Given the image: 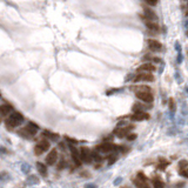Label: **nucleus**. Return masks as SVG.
<instances>
[{
	"instance_id": "nucleus-1",
	"label": "nucleus",
	"mask_w": 188,
	"mask_h": 188,
	"mask_svg": "<svg viewBox=\"0 0 188 188\" xmlns=\"http://www.w3.org/2000/svg\"><path fill=\"white\" fill-rule=\"evenodd\" d=\"M24 120H25V118H24V115L21 113H19V112H12L10 114V116L5 121L6 122V127L8 130H12L14 127H18V126H20V125L24 122Z\"/></svg>"
},
{
	"instance_id": "nucleus-2",
	"label": "nucleus",
	"mask_w": 188,
	"mask_h": 188,
	"mask_svg": "<svg viewBox=\"0 0 188 188\" xmlns=\"http://www.w3.org/2000/svg\"><path fill=\"white\" fill-rule=\"evenodd\" d=\"M152 82L154 81V75L150 72H138L133 78L132 82Z\"/></svg>"
},
{
	"instance_id": "nucleus-3",
	"label": "nucleus",
	"mask_w": 188,
	"mask_h": 188,
	"mask_svg": "<svg viewBox=\"0 0 188 188\" xmlns=\"http://www.w3.org/2000/svg\"><path fill=\"white\" fill-rule=\"evenodd\" d=\"M142 8H143V14L140 15L141 20H143V21H146V20H154V21H156V20H158V15H156V13L150 7L145 5Z\"/></svg>"
},
{
	"instance_id": "nucleus-4",
	"label": "nucleus",
	"mask_w": 188,
	"mask_h": 188,
	"mask_svg": "<svg viewBox=\"0 0 188 188\" xmlns=\"http://www.w3.org/2000/svg\"><path fill=\"white\" fill-rule=\"evenodd\" d=\"M49 147H51V143L48 140H41L38 142V145H36L34 153H36V155H41L42 153L47 152L49 149Z\"/></svg>"
},
{
	"instance_id": "nucleus-5",
	"label": "nucleus",
	"mask_w": 188,
	"mask_h": 188,
	"mask_svg": "<svg viewBox=\"0 0 188 188\" xmlns=\"http://www.w3.org/2000/svg\"><path fill=\"white\" fill-rule=\"evenodd\" d=\"M80 156H81V161L85 164H91L93 160L92 156V150L87 147H81L80 148Z\"/></svg>"
},
{
	"instance_id": "nucleus-6",
	"label": "nucleus",
	"mask_w": 188,
	"mask_h": 188,
	"mask_svg": "<svg viewBox=\"0 0 188 188\" xmlns=\"http://www.w3.org/2000/svg\"><path fill=\"white\" fill-rule=\"evenodd\" d=\"M135 95L140 101L145 104H152L154 101V97L152 92H140V93H135Z\"/></svg>"
},
{
	"instance_id": "nucleus-7",
	"label": "nucleus",
	"mask_w": 188,
	"mask_h": 188,
	"mask_svg": "<svg viewBox=\"0 0 188 188\" xmlns=\"http://www.w3.org/2000/svg\"><path fill=\"white\" fill-rule=\"evenodd\" d=\"M133 130V126L130 125V126H123V127H119L116 130H114V134L118 138H125L130 134V132Z\"/></svg>"
},
{
	"instance_id": "nucleus-8",
	"label": "nucleus",
	"mask_w": 188,
	"mask_h": 188,
	"mask_svg": "<svg viewBox=\"0 0 188 188\" xmlns=\"http://www.w3.org/2000/svg\"><path fill=\"white\" fill-rule=\"evenodd\" d=\"M70 149H71V155H72V159L75 164V166H80L81 165V156H80V152L73 146V145H70Z\"/></svg>"
},
{
	"instance_id": "nucleus-9",
	"label": "nucleus",
	"mask_w": 188,
	"mask_h": 188,
	"mask_svg": "<svg viewBox=\"0 0 188 188\" xmlns=\"http://www.w3.org/2000/svg\"><path fill=\"white\" fill-rule=\"evenodd\" d=\"M56 160H58V150L55 149V148H53L48 154H47V156H46V164L48 165V166H53L55 162H56Z\"/></svg>"
},
{
	"instance_id": "nucleus-10",
	"label": "nucleus",
	"mask_w": 188,
	"mask_h": 188,
	"mask_svg": "<svg viewBox=\"0 0 188 188\" xmlns=\"http://www.w3.org/2000/svg\"><path fill=\"white\" fill-rule=\"evenodd\" d=\"M145 25H146L147 29L149 31V32H152L153 34L158 33L159 31H160V26L158 25V22L154 21V20H146L145 21Z\"/></svg>"
},
{
	"instance_id": "nucleus-11",
	"label": "nucleus",
	"mask_w": 188,
	"mask_h": 188,
	"mask_svg": "<svg viewBox=\"0 0 188 188\" xmlns=\"http://www.w3.org/2000/svg\"><path fill=\"white\" fill-rule=\"evenodd\" d=\"M154 71H155V66L153 65V62H148V61H145L136 70V72H150V73Z\"/></svg>"
},
{
	"instance_id": "nucleus-12",
	"label": "nucleus",
	"mask_w": 188,
	"mask_h": 188,
	"mask_svg": "<svg viewBox=\"0 0 188 188\" xmlns=\"http://www.w3.org/2000/svg\"><path fill=\"white\" fill-rule=\"evenodd\" d=\"M130 118L133 121H143L149 119V114L147 112H134V114H132Z\"/></svg>"
},
{
	"instance_id": "nucleus-13",
	"label": "nucleus",
	"mask_w": 188,
	"mask_h": 188,
	"mask_svg": "<svg viewBox=\"0 0 188 188\" xmlns=\"http://www.w3.org/2000/svg\"><path fill=\"white\" fill-rule=\"evenodd\" d=\"M148 48L152 52H160L162 49V45L160 41L155 40V39H149L148 40Z\"/></svg>"
},
{
	"instance_id": "nucleus-14",
	"label": "nucleus",
	"mask_w": 188,
	"mask_h": 188,
	"mask_svg": "<svg viewBox=\"0 0 188 188\" xmlns=\"http://www.w3.org/2000/svg\"><path fill=\"white\" fill-rule=\"evenodd\" d=\"M131 91L134 93H140V92H152V88L147 85H139V86H131Z\"/></svg>"
},
{
	"instance_id": "nucleus-15",
	"label": "nucleus",
	"mask_w": 188,
	"mask_h": 188,
	"mask_svg": "<svg viewBox=\"0 0 188 188\" xmlns=\"http://www.w3.org/2000/svg\"><path fill=\"white\" fill-rule=\"evenodd\" d=\"M26 128L28 130V132L31 133V134H32L33 136L38 133V130H39V126H38V125H36L34 122H32V121H29L28 122V125H27V126H26Z\"/></svg>"
},
{
	"instance_id": "nucleus-16",
	"label": "nucleus",
	"mask_w": 188,
	"mask_h": 188,
	"mask_svg": "<svg viewBox=\"0 0 188 188\" xmlns=\"http://www.w3.org/2000/svg\"><path fill=\"white\" fill-rule=\"evenodd\" d=\"M142 60L143 61H148V62H155V64H159V62H161V59L160 58H158V56H154V55H152V54H146L143 58H142Z\"/></svg>"
},
{
	"instance_id": "nucleus-17",
	"label": "nucleus",
	"mask_w": 188,
	"mask_h": 188,
	"mask_svg": "<svg viewBox=\"0 0 188 188\" xmlns=\"http://www.w3.org/2000/svg\"><path fill=\"white\" fill-rule=\"evenodd\" d=\"M13 112V107L11 105H1L0 106V114H3V115H7L10 113Z\"/></svg>"
},
{
	"instance_id": "nucleus-18",
	"label": "nucleus",
	"mask_w": 188,
	"mask_h": 188,
	"mask_svg": "<svg viewBox=\"0 0 188 188\" xmlns=\"http://www.w3.org/2000/svg\"><path fill=\"white\" fill-rule=\"evenodd\" d=\"M42 135H44L45 138L52 140V141H56V140L59 139V135H58L56 133L51 132V131H44V132H42Z\"/></svg>"
},
{
	"instance_id": "nucleus-19",
	"label": "nucleus",
	"mask_w": 188,
	"mask_h": 188,
	"mask_svg": "<svg viewBox=\"0 0 188 188\" xmlns=\"http://www.w3.org/2000/svg\"><path fill=\"white\" fill-rule=\"evenodd\" d=\"M133 183H134L138 188H150V187L147 185V181H142V180H140L139 178L133 179Z\"/></svg>"
},
{
	"instance_id": "nucleus-20",
	"label": "nucleus",
	"mask_w": 188,
	"mask_h": 188,
	"mask_svg": "<svg viewBox=\"0 0 188 188\" xmlns=\"http://www.w3.org/2000/svg\"><path fill=\"white\" fill-rule=\"evenodd\" d=\"M18 134H19L20 136L25 138V139H32V138H33V135L28 132V130H27L26 127H24V128L19 130V131H18Z\"/></svg>"
},
{
	"instance_id": "nucleus-21",
	"label": "nucleus",
	"mask_w": 188,
	"mask_h": 188,
	"mask_svg": "<svg viewBox=\"0 0 188 188\" xmlns=\"http://www.w3.org/2000/svg\"><path fill=\"white\" fill-rule=\"evenodd\" d=\"M37 169L40 173V175L47 176V167H46V165H44L41 162H37Z\"/></svg>"
},
{
	"instance_id": "nucleus-22",
	"label": "nucleus",
	"mask_w": 188,
	"mask_h": 188,
	"mask_svg": "<svg viewBox=\"0 0 188 188\" xmlns=\"http://www.w3.org/2000/svg\"><path fill=\"white\" fill-rule=\"evenodd\" d=\"M27 183L31 185V186H33V185H38L39 183V178L37 175H28L27 178Z\"/></svg>"
},
{
	"instance_id": "nucleus-23",
	"label": "nucleus",
	"mask_w": 188,
	"mask_h": 188,
	"mask_svg": "<svg viewBox=\"0 0 188 188\" xmlns=\"http://www.w3.org/2000/svg\"><path fill=\"white\" fill-rule=\"evenodd\" d=\"M145 106L142 105V104H140V102H136V104H134V106H133V112H145Z\"/></svg>"
},
{
	"instance_id": "nucleus-24",
	"label": "nucleus",
	"mask_w": 188,
	"mask_h": 188,
	"mask_svg": "<svg viewBox=\"0 0 188 188\" xmlns=\"http://www.w3.org/2000/svg\"><path fill=\"white\" fill-rule=\"evenodd\" d=\"M10 179H11V176H10V174L6 171L0 172V181H7Z\"/></svg>"
},
{
	"instance_id": "nucleus-25",
	"label": "nucleus",
	"mask_w": 188,
	"mask_h": 188,
	"mask_svg": "<svg viewBox=\"0 0 188 188\" xmlns=\"http://www.w3.org/2000/svg\"><path fill=\"white\" fill-rule=\"evenodd\" d=\"M153 185H154V188H165V185L162 181H160L159 179H155L153 181Z\"/></svg>"
},
{
	"instance_id": "nucleus-26",
	"label": "nucleus",
	"mask_w": 188,
	"mask_h": 188,
	"mask_svg": "<svg viewBox=\"0 0 188 188\" xmlns=\"http://www.w3.org/2000/svg\"><path fill=\"white\" fill-rule=\"evenodd\" d=\"M21 172H22L24 174H28V173L31 172V166H29L28 164H22V165H21Z\"/></svg>"
},
{
	"instance_id": "nucleus-27",
	"label": "nucleus",
	"mask_w": 188,
	"mask_h": 188,
	"mask_svg": "<svg viewBox=\"0 0 188 188\" xmlns=\"http://www.w3.org/2000/svg\"><path fill=\"white\" fill-rule=\"evenodd\" d=\"M168 164H169V162H168V161H166V160H164V159H162V160H160V164L158 165V169H162V171H164V169L168 166Z\"/></svg>"
},
{
	"instance_id": "nucleus-28",
	"label": "nucleus",
	"mask_w": 188,
	"mask_h": 188,
	"mask_svg": "<svg viewBox=\"0 0 188 188\" xmlns=\"http://www.w3.org/2000/svg\"><path fill=\"white\" fill-rule=\"evenodd\" d=\"M136 178H139L140 180H142V181H148V178L142 173V172H139L138 173V175H136Z\"/></svg>"
},
{
	"instance_id": "nucleus-29",
	"label": "nucleus",
	"mask_w": 188,
	"mask_h": 188,
	"mask_svg": "<svg viewBox=\"0 0 188 188\" xmlns=\"http://www.w3.org/2000/svg\"><path fill=\"white\" fill-rule=\"evenodd\" d=\"M143 1L148 5V6H155L158 4V0H143Z\"/></svg>"
},
{
	"instance_id": "nucleus-30",
	"label": "nucleus",
	"mask_w": 188,
	"mask_h": 188,
	"mask_svg": "<svg viewBox=\"0 0 188 188\" xmlns=\"http://www.w3.org/2000/svg\"><path fill=\"white\" fill-rule=\"evenodd\" d=\"M65 140H66V141H68V142H70V145H75V143H78V141H77V140H74V139H72V138H70V136H65Z\"/></svg>"
},
{
	"instance_id": "nucleus-31",
	"label": "nucleus",
	"mask_w": 188,
	"mask_h": 188,
	"mask_svg": "<svg viewBox=\"0 0 188 188\" xmlns=\"http://www.w3.org/2000/svg\"><path fill=\"white\" fill-rule=\"evenodd\" d=\"M116 159H118V158H116V155H112V156H111V158L108 159V164H109V165H112V164H114V162L116 161Z\"/></svg>"
},
{
	"instance_id": "nucleus-32",
	"label": "nucleus",
	"mask_w": 188,
	"mask_h": 188,
	"mask_svg": "<svg viewBox=\"0 0 188 188\" xmlns=\"http://www.w3.org/2000/svg\"><path fill=\"white\" fill-rule=\"evenodd\" d=\"M127 140H130V141H132V140H135L136 139V134H134V133H131V134H128L127 136Z\"/></svg>"
},
{
	"instance_id": "nucleus-33",
	"label": "nucleus",
	"mask_w": 188,
	"mask_h": 188,
	"mask_svg": "<svg viewBox=\"0 0 188 188\" xmlns=\"http://www.w3.org/2000/svg\"><path fill=\"white\" fill-rule=\"evenodd\" d=\"M169 108H171V111H175V104H174L173 99L169 100Z\"/></svg>"
},
{
	"instance_id": "nucleus-34",
	"label": "nucleus",
	"mask_w": 188,
	"mask_h": 188,
	"mask_svg": "<svg viewBox=\"0 0 188 188\" xmlns=\"http://www.w3.org/2000/svg\"><path fill=\"white\" fill-rule=\"evenodd\" d=\"M65 164H66V162H65V160H64V159H61V161H60V165L58 166V169H62V168L65 167Z\"/></svg>"
},
{
	"instance_id": "nucleus-35",
	"label": "nucleus",
	"mask_w": 188,
	"mask_h": 188,
	"mask_svg": "<svg viewBox=\"0 0 188 188\" xmlns=\"http://www.w3.org/2000/svg\"><path fill=\"white\" fill-rule=\"evenodd\" d=\"M179 174H180V175H182V176H185V178H188V172H187V171H185V169H181V171L179 172Z\"/></svg>"
},
{
	"instance_id": "nucleus-36",
	"label": "nucleus",
	"mask_w": 188,
	"mask_h": 188,
	"mask_svg": "<svg viewBox=\"0 0 188 188\" xmlns=\"http://www.w3.org/2000/svg\"><path fill=\"white\" fill-rule=\"evenodd\" d=\"M85 188H97V186L93 185V183H87V185L85 186Z\"/></svg>"
},
{
	"instance_id": "nucleus-37",
	"label": "nucleus",
	"mask_w": 188,
	"mask_h": 188,
	"mask_svg": "<svg viewBox=\"0 0 188 188\" xmlns=\"http://www.w3.org/2000/svg\"><path fill=\"white\" fill-rule=\"evenodd\" d=\"M186 165H187V161H186V160H182V161H180V164H179L180 167H185Z\"/></svg>"
},
{
	"instance_id": "nucleus-38",
	"label": "nucleus",
	"mask_w": 188,
	"mask_h": 188,
	"mask_svg": "<svg viewBox=\"0 0 188 188\" xmlns=\"http://www.w3.org/2000/svg\"><path fill=\"white\" fill-rule=\"evenodd\" d=\"M81 176H89V174H88V173H84V172H82V173H81Z\"/></svg>"
},
{
	"instance_id": "nucleus-39",
	"label": "nucleus",
	"mask_w": 188,
	"mask_h": 188,
	"mask_svg": "<svg viewBox=\"0 0 188 188\" xmlns=\"http://www.w3.org/2000/svg\"><path fill=\"white\" fill-rule=\"evenodd\" d=\"M120 181H121V179H120V178H119V179H116V181H115V182H114V183H115V185H118V183H119V182H120Z\"/></svg>"
},
{
	"instance_id": "nucleus-40",
	"label": "nucleus",
	"mask_w": 188,
	"mask_h": 188,
	"mask_svg": "<svg viewBox=\"0 0 188 188\" xmlns=\"http://www.w3.org/2000/svg\"><path fill=\"white\" fill-rule=\"evenodd\" d=\"M186 17H188V11H187V12H186Z\"/></svg>"
},
{
	"instance_id": "nucleus-41",
	"label": "nucleus",
	"mask_w": 188,
	"mask_h": 188,
	"mask_svg": "<svg viewBox=\"0 0 188 188\" xmlns=\"http://www.w3.org/2000/svg\"><path fill=\"white\" fill-rule=\"evenodd\" d=\"M186 36H187V37H188V31H187V33H186Z\"/></svg>"
},
{
	"instance_id": "nucleus-42",
	"label": "nucleus",
	"mask_w": 188,
	"mask_h": 188,
	"mask_svg": "<svg viewBox=\"0 0 188 188\" xmlns=\"http://www.w3.org/2000/svg\"><path fill=\"white\" fill-rule=\"evenodd\" d=\"M125 188H130V187H125Z\"/></svg>"
},
{
	"instance_id": "nucleus-43",
	"label": "nucleus",
	"mask_w": 188,
	"mask_h": 188,
	"mask_svg": "<svg viewBox=\"0 0 188 188\" xmlns=\"http://www.w3.org/2000/svg\"><path fill=\"white\" fill-rule=\"evenodd\" d=\"M187 6H188V3H187Z\"/></svg>"
},
{
	"instance_id": "nucleus-44",
	"label": "nucleus",
	"mask_w": 188,
	"mask_h": 188,
	"mask_svg": "<svg viewBox=\"0 0 188 188\" xmlns=\"http://www.w3.org/2000/svg\"><path fill=\"white\" fill-rule=\"evenodd\" d=\"M0 97H1V94H0Z\"/></svg>"
},
{
	"instance_id": "nucleus-45",
	"label": "nucleus",
	"mask_w": 188,
	"mask_h": 188,
	"mask_svg": "<svg viewBox=\"0 0 188 188\" xmlns=\"http://www.w3.org/2000/svg\"><path fill=\"white\" fill-rule=\"evenodd\" d=\"M187 172H188V169H187Z\"/></svg>"
},
{
	"instance_id": "nucleus-46",
	"label": "nucleus",
	"mask_w": 188,
	"mask_h": 188,
	"mask_svg": "<svg viewBox=\"0 0 188 188\" xmlns=\"http://www.w3.org/2000/svg\"><path fill=\"white\" fill-rule=\"evenodd\" d=\"M0 188H1V187H0Z\"/></svg>"
}]
</instances>
